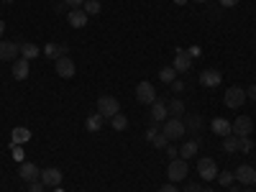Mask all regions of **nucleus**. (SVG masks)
Masks as SVG:
<instances>
[{
	"label": "nucleus",
	"mask_w": 256,
	"mask_h": 192,
	"mask_svg": "<svg viewBox=\"0 0 256 192\" xmlns=\"http://www.w3.org/2000/svg\"><path fill=\"white\" fill-rule=\"evenodd\" d=\"M159 134H162V131H159V123H156V126H152V128H146V141H154Z\"/></svg>",
	"instance_id": "31"
},
{
	"label": "nucleus",
	"mask_w": 256,
	"mask_h": 192,
	"mask_svg": "<svg viewBox=\"0 0 256 192\" xmlns=\"http://www.w3.org/2000/svg\"><path fill=\"white\" fill-rule=\"evenodd\" d=\"M195 3H208V0H195Z\"/></svg>",
	"instance_id": "48"
},
{
	"label": "nucleus",
	"mask_w": 256,
	"mask_h": 192,
	"mask_svg": "<svg viewBox=\"0 0 256 192\" xmlns=\"http://www.w3.org/2000/svg\"><path fill=\"white\" fill-rule=\"evenodd\" d=\"M187 174H190V164H187V159H172L169 162V166H166V177H169V182H180V180H187Z\"/></svg>",
	"instance_id": "2"
},
{
	"label": "nucleus",
	"mask_w": 256,
	"mask_h": 192,
	"mask_svg": "<svg viewBox=\"0 0 256 192\" xmlns=\"http://www.w3.org/2000/svg\"><path fill=\"white\" fill-rule=\"evenodd\" d=\"M44 54L46 56H56V44H46L44 46Z\"/></svg>",
	"instance_id": "36"
},
{
	"label": "nucleus",
	"mask_w": 256,
	"mask_h": 192,
	"mask_svg": "<svg viewBox=\"0 0 256 192\" xmlns=\"http://www.w3.org/2000/svg\"><path fill=\"white\" fill-rule=\"evenodd\" d=\"M98 113H100L102 118H113V116H118V113H120V102H118V98H113V95H102V98H98Z\"/></svg>",
	"instance_id": "3"
},
{
	"label": "nucleus",
	"mask_w": 256,
	"mask_h": 192,
	"mask_svg": "<svg viewBox=\"0 0 256 192\" xmlns=\"http://www.w3.org/2000/svg\"><path fill=\"white\" fill-rule=\"evenodd\" d=\"M220 80H223V74L218 70H205L200 74V84H202V88H216V84H220Z\"/></svg>",
	"instance_id": "17"
},
{
	"label": "nucleus",
	"mask_w": 256,
	"mask_h": 192,
	"mask_svg": "<svg viewBox=\"0 0 256 192\" xmlns=\"http://www.w3.org/2000/svg\"><path fill=\"white\" fill-rule=\"evenodd\" d=\"M100 0H84V6H82V10L88 13V16H98L100 13Z\"/></svg>",
	"instance_id": "26"
},
{
	"label": "nucleus",
	"mask_w": 256,
	"mask_h": 192,
	"mask_svg": "<svg viewBox=\"0 0 256 192\" xmlns=\"http://www.w3.org/2000/svg\"><path fill=\"white\" fill-rule=\"evenodd\" d=\"M64 6H70V10H72V8H82L84 0H64Z\"/></svg>",
	"instance_id": "34"
},
{
	"label": "nucleus",
	"mask_w": 256,
	"mask_h": 192,
	"mask_svg": "<svg viewBox=\"0 0 256 192\" xmlns=\"http://www.w3.org/2000/svg\"><path fill=\"white\" fill-rule=\"evenodd\" d=\"M220 6L223 8H233V6H238V0H220Z\"/></svg>",
	"instance_id": "39"
},
{
	"label": "nucleus",
	"mask_w": 256,
	"mask_h": 192,
	"mask_svg": "<svg viewBox=\"0 0 256 192\" xmlns=\"http://www.w3.org/2000/svg\"><path fill=\"white\" fill-rule=\"evenodd\" d=\"M166 154L172 156V159H177V156H180V148H174L172 144H169V146H166Z\"/></svg>",
	"instance_id": "38"
},
{
	"label": "nucleus",
	"mask_w": 256,
	"mask_h": 192,
	"mask_svg": "<svg viewBox=\"0 0 256 192\" xmlns=\"http://www.w3.org/2000/svg\"><path fill=\"white\" fill-rule=\"evenodd\" d=\"M159 80L166 82V84H172V82L177 80V70H174V67H164V70L159 72Z\"/></svg>",
	"instance_id": "25"
},
{
	"label": "nucleus",
	"mask_w": 256,
	"mask_h": 192,
	"mask_svg": "<svg viewBox=\"0 0 256 192\" xmlns=\"http://www.w3.org/2000/svg\"><path fill=\"white\" fill-rule=\"evenodd\" d=\"M174 3H177V6H184V3H187V0H174Z\"/></svg>",
	"instance_id": "45"
},
{
	"label": "nucleus",
	"mask_w": 256,
	"mask_h": 192,
	"mask_svg": "<svg viewBox=\"0 0 256 192\" xmlns=\"http://www.w3.org/2000/svg\"><path fill=\"white\" fill-rule=\"evenodd\" d=\"M198 174L202 177V180H216L218 177V164H216V159H210V156H202L200 162H198Z\"/></svg>",
	"instance_id": "5"
},
{
	"label": "nucleus",
	"mask_w": 256,
	"mask_h": 192,
	"mask_svg": "<svg viewBox=\"0 0 256 192\" xmlns=\"http://www.w3.org/2000/svg\"><path fill=\"white\" fill-rule=\"evenodd\" d=\"M31 138V131L26 126H18V128H13V134H10V141H13V146H20V144H26Z\"/></svg>",
	"instance_id": "19"
},
{
	"label": "nucleus",
	"mask_w": 256,
	"mask_h": 192,
	"mask_svg": "<svg viewBox=\"0 0 256 192\" xmlns=\"http://www.w3.org/2000/svg\"><path fill=\"white\" fill-rule=\"evenodd\" d=\"M3 3H13V0H3Z\"/></svg>",
	"instance_id": "49"
},
{
	"label": "nucleus",
	"mask_w": 256,
	"mask_h": 192,
	"mask_svg": "<svg viewBox=\"0 0 256 192\" xmlns=\"http://www.w3.org/2000/svg\"><path fill=\"white\" fill-rule=\"evenodd\" d=\"M166 118H169V110H166V102L156 98V100L152 102V120H154V123H164Z\"/></svg>",
	"instance_id": "16"
},
{
	"label": "nucleus",
	"mask_w": 256,
	"mask_h": 192,
	"mask_svg": "<svg viewBox=\"0 0 256 192\" xmlns=\"http://www.w3.org/2000/svg\"><path fill=\"white\" fill-rule=\"evenodd\" d=\"M246 98H251V100H256V84H251V88L246 90Z\"/></svg>",
	"instance_id": "41"
},
{
	"label": "nucleus",
	"mask_w": 256,
	"mask_h": 192,
	"mask_svg": "<svg viewBox=\"0 0 256 192\" xmlns=\"http://www.w3.org/2000/svg\"><path fill=\"white\" fill-rule=\"evenodd\" d=\"M202 192H216V190H212V187H205V190H202Z\"/></svg>",
	"instance_id": "46"
},
{
	"label": "nucleus",
	"mask_w": 256,
	"mask_h": 192,
	"mask_svg": "<svg viewBox=\"0 0 256 192\" xmlns=\"http://www.w3.org/2000/svg\"><path fill=\"white\" fill-rule=\"evenodd\" d=\"M13 156H16L18 162H20V159H24V154H20V148H18V146H13Z\"/></svg>",
	"instance_id": "42"
},
{
	"label": "nucleus",
	"mask_w": 256,
	"mask_h": 192,
	"mask_svg": "<svg viewBox=\"0 0 256 192\" xmlns=\"http://www.w3.org/2000/svg\"><path fill=\"white\" fill-rule=\"evenodd\" d=\"M102 120H105V118H102L100 113H92V116L88 118V131H92V134H98V131H100V128H102Z\"/></svg>",
	"instance_id": "23"
},
{
	"label": "nucleus",
	"mask_w": 256,
	"mask_h": 192,
	"mask_svg": "<svg viewBox=\"0 0 256 192\" xmlns=\"http://www.w3.org/2000/svg\"><path fill=\"white\" fill-rule=\"evenodd\" d=\"M38 54H41V49H38L36 44H24V46H20V56L28 59V62H31V59H36Z\"/></svg>",
	"instance_id": "22"
},
{
	"label": "nucleus",
	"mask_w": 256,
	"mask_h": 192,
	"mask_svg": "<svg viewBox=\"0 0 256 192\" xmlns=\"http://www.w3.org/2000/svg\"><path fill=\"white\" fill-rule=\"evenodd\" d=\"M223 102L228 105V108H241V105L246 102V90H241V88H228Z\"/></svg>",
	"instance_id": "9"
},
{
	"label": "nucleus",
	"mask_w": 256,
	"mask_h": 192,
	"mask_svg": "<svg viewBox=\"0 0 256 192\" xmlns=\"http://www.w3.org/2000/svg\"><path fill=\"white\" fill-rule=\"evenodd\" d=\"M230 192H241V187H233V184H230Z\"/></svg>",
	"instance_id": "44"
},
{
	"label": "nucleus",
	"mask_w": 256,
	"mask_h": 192,
	"mask_svg": "<svg viewBox=\"0 0 256 192\" xmlns=\"http://www.w3.org/2000/svg\"><path fill=\"white\" fill-rule=\"evenodd\" d=\"M56 74L64 77V80H72L77 74V67H74V62L70 56H59L56 59Z\"/></svg>",
	"instance_id": "10"
},
{
	"label": "nucleus",
	"mask_w": 256,
	"mask_h": 192,
	"mask_svg": "<svg viewBox=\"0 0 256 192\" xmlns=\"http://www.w3.org/2000/svg\"><path fill=\"white\" fill-rule=\"evenodd\" d=\"M20 54V46L13 41H0V62H16Z\"/></svg>",
	"instance_id": "11"
},
{
	"label": "nucleus",
	"mask_w": 256,
	"mask_h": 192,
	"mask_svg": "<svg viewBox=\"0 0 256 192\" xmlns=\"http://www.w3.org/2000/svg\"><path fill=\"white\" fill-rule=\"evenodd\" d=\"M184 126L190 128V131H200V128H202V118L200 116H190V120H184Z\"/></svg>",
	"instance_id": "29"
},
{
	"label": "nucleus",
	"mask_w": 256,
	"mask_h": 192,
	"mask_svg": "<svg viewBox=\"0 0 256 192\" xmlns=\"http://www.w3.org/2000/svg\"><path fill=\"white\" fill-rule=\"evenodd\" d=\"M6 34V20H0V36Z\"/></svg>",
	"instance_id": "43"
},
{
	"label": "nucleus",
	"mask_w": 256,
	"mask_h": 192,
	"mask_svg": "<svg viewBox=\"0 0 256 192\" xmlns=\"http://www.w3.org/2000/svg\"><path fill=\"white\" fill-rule=\"evenodd\" d=\"M152 144H154L156 148H166V146H169V138H166L164 134H159V136H156V138H154Z\"/></svg>",
	"instance_id": "32"
},
{
	"label": "nucleus",
	"mask_w": 256,
	"mask_h": 192,
	"mask_svg": "<svg viewBox=\"0 0 256 192\" xmlns=\"http://www.w3.org/2000/svg\"><path fill=\"white\" fill-rule=\"evenodd\" d=\"M172 67L177 70V74H184V72H190V67H192V56H190V52H184V49H177V56H174V64Z\"/></svg>",
	"instance_id": "13"
},
{
	"label": "nucleus",
	"mask_w": 256,
	"mask_h": 192,
	"mask_svg": "<svg viewBox=\"0 0 256 192\" xmlns=\"http://www.w3.org/2000/svg\"><path fill=\"white\" fill-rule=\"evenodd\" d=\"M136 100L138 102H144V105H152L154 100H156V90H154V84L152 82H138L136 84Z\"/></svg>",
	"instance_id": "4"
},
{
	"label": "nucleus",
	"mask_w": 256,
	"mask_h": 192,
	"mask_svg": "<svg viewBox=\"0 0 256 192\" xmlns=\"http://www.w3.org/2000/svg\"><path fill=\"white\" fill-rule=\"evenodd\" d=\"M166 110H169V118H182L184 116V102L177 98V100H172L166 105Z\"/></svg>",
	"instance_id": "21"
},
{
	"label": "nucleus",
	"mask_w": 256,
	"mask_h": 192,
	"mask_svg": "<svg viewBox=\"0 0 256 192\" xmlns=\"http://www.w3.org/2000/svg\"><path fill=\"white\" fill-rule=\"evenodd\" d=\"M223 187H230L233 182H236V174H230V172H218V177H216Z\"/></svg>",
	"instance_id": "28"
},
{
	"label": "nucleus",
	"mask_w": 256,
	"mask_h": 192,
	"mask_svg": "<svg viewBox=\"0 0 256 192\" xmlns=\"http://www.w3.org/2000/svg\"><path fill=\"white\" fill-rule=\"evenodd\" d=\"M198 148H200V141H184L180 146V156L182 159H192V156H198Z\"/></svg>",
	"instance_id": "20"
},
{
	"label": "nucleus",
	"mask_w": 256,
	"mask_h": 192,
	"mask_svg": "<svg viewBox=\"0 0 256 192\" xmlns=\"http://www.w3.org/2000/svg\"><path fill=\"white\" fill-rule=\"evenodd\" d=\"M162 134H164L169 141H174V138H182V136L187 134V126H184L182 118H166V120L162 123Z\"/></svg>",
	"instance_id": "1"
},
{
	"label": "nucleus",
	"mask_w": 256,
	"mask_h": 192,
	"mask_svg": "<svg viewBox=\"0 0 256 192\" xmlns=\"http://www.w3.org/2000/svg\"><path fill=\"white\" fill-rule=\"evenodd\" d=\"M233 174H236V182H241L244 187H254L256 184V169L248 166V164H241Z\"/></svg>",
	"instance_id": "8"
},
{
	"label": "nucleus",
	"mask_w": 256,
	"mask_h": 192,
	"mask_svg": "<svg viewBox=\"0 0 256 192\" xmlns=\"http://www.w3.org/2000/svg\"><path fill=\"white\" fill-rule=\"evenodd\" d=\"M41 182H44V187H52V190H56V187H62V180H64V174H62V169H56V166H49V169H44L41 172V177H38Z\"/></svg>",
	"instance_id": "6"
},
{
	"label": "nucleus",
	"mask_w": 256,
	"mask_h": 192,
	"mask_svg": "<svg viewBox=\"0 0 256 192\" xmlns=\"http://www.w3.org/2000/svg\"><path fill=\"white\" fill-rule=\"evenodd\" d=\"M18 174L20 180H26V182H36L41 177V169L36 164H28V162H20V169H18Z\"/></svg>",
	"instance_id": "14"
},
{
	"label": "nucleus",
	"mask_w": 256,
	"mask_h": 192,
	"mask_svg": "<svg viewBox=\"0 0 256 192\" xmlns=\"http://www.w3.org/2000/svg\"><path fill=\"white\" fill-rule=\"evenodd\" d=\"M223 152H228V154L238 152V136H226L223 138Z\"/></svg>",
	"instance_id": "24"
},
{
	"label": "nucleus",
	"mask_w": 256,
	"mask_h": 192,
	"mask_svg": "<svg viewBox=\"0 0 256 192\" xmlns=\"http://www.w3.org/2000/svg\"><path fill=\"white\" fill-rule=\"evenodd\" d=\"M241 192H256V190H251V187H246V190H241Z\"/></svg>",
	"instance_id": "47"
},
{
	"label": "nucleus",
	"mask_w": 256,
	"mask_h": 192,
	"mask_svg": "<svg viewBox=\"0 0 256 192\" xmlns=\"http://www.w3.org/2000/svg\"><path fill=\"white\" fill-rule=\"evenodd\" d=\"M172 90H174L177 95H180V92H184V82H182V80H174V82H172Z\"/></svg>",
	"instance_id": "35"
},
{
	"label": "nucleus",
	"mask_w": 256,
	"mask_h": 192,
	"mask_svg": "<svg viewBox=\"0 0 256 192\" xmlns=\"http://www.w3.org/2000/svg\"><path fill=\"white\" fill-rule=\"evenodd\" d=\"M54 192H62V190H59V187H56V190H54Z\"/></svg>",
	"instance_id": "50"
},
{
	"label": "nucleus",
	"mask_w": 256,
	"mask_h": 192,
	"mask_svg": "<svg viewBox=\"0 0 256 192\" xmlns=\"http://www.w3.org/2000/svg\"><path fill=\"white\" fill-rule=\"evenodd\" d=\"M159 192H180L174 184H164V187H159Z\"/></svg>",
	"instance_id": "40"
},
{
	"label": "nucleus",
	"mask_w": 256,
	"mask_h": 192,
	"mask_svg": "<svg viewBox=\"0 0 256 192\" xmlns=\"http://www.w3.org/2000/svg\"><path fill=\"white\" fill-rule=\"evenodd\" d=\"M251 131H254V120L248 116H238L236 120L230 123V134L233 136H251Z\"/></svg>",
	"instance_id": "7"
},
{
	"label": "nucleus",
	"mask_w": 256,
	"mask_h": 192,
	"mask_svg": "<svg viewBox=\"0 0 256 192\" xmlns=\"http://www.w3.org/2000/svg\"><path fill=\"white\" fill-rule=\"evenodd\" d=\"M28 74H31V62H28V59H24V56L16 59V62H13V77L24 82Z\"/></svg>",
	"instance_id": "15"
},
{
	"label": "nucleus",
	"mask_w": 256,
	"mask_h": 192,
	"mask_svg": "<svg viewBox=\"0 0 256 192\" xmlns=\"http://www.w3.org/2000/svg\"><path fill=\"white\" fill-rule=\"evenodd\" d=\"M210 128H212V134H216V136H220V138L230 136V120H226V118H212Z\"/></svg>",
	"instance_id": "18"
},
{
	"label": "nucleus",
	"mask_w": 256,
	"mask_h": 192,
	"mask_svg": "<svg viewBox=\"0 0 256 192\" xmlns=\"http://www.w3.org/2000/svg\"><path fill=\"white\" fill-rule=\"evenodd\" d=\"M251 146H254V144H251V138H248V136H238V152L248 154V152H251Z\"/></svg>",
	"instance_id": "30"
},
{
	"label": "nucleus",
	"mask_w": 256,
	"mask_h": 192,
	"mask_svg": "<svg viewBox=\"0 0 256 192\" xmlns=\"http://www.w3.org/2000/svg\"><path fill=\"white\" fill-rule=\"evenodd\" d=\"M46 187H44V182L41 180H36V182H28V192H44Z\"/></svg>",
	"instance_id": "33"
},
{
	"label": "nucleus",
	"mask_w": 256,
	"mask_h": 192,
	"mask_svg": "<svg viewBox=\"0 0 256 192\" xmlns=\"http://www.w3.org/2000/svg\"><path fill=\"white\" fill-rule=\"evenodd\" d=\"M184 192H202V187H200L198 182H190V184L184 187Z\"/></svg>",
	"instance_id": "37"
},
{
	"label": "nucleus",
	"mask_w": 256,
	"mask_h": 192,
	"mask_svg": "<svg viewBox=\"0 0 256 192\" xmlns=\"http://www.w3.org/2000/svg\"><path fill=\"white\" fill-rule=\"evenodd\" d=\"M88 13H84L82 8H72L70 13H67V24L72 26V28H84V26H88Z\"/></svg>",
	"instance_id": "12"
},
{
	"label": "nucleus",
	"mask_w": 256,
	"mask_h": 192,
	"mask_svg": "<svg viewBox=\"0 0 256 192\" xmlns=\"http://www.w3.org/2000/svg\"><path fill=\"white\" fill-rule=\"evenodd\" d=\"M110 123H113V128H116V131H126V126H128V118L118 113V116H113V118H110Z\"/></svg>",
	"instance_id": "27"
}]
</instances>
